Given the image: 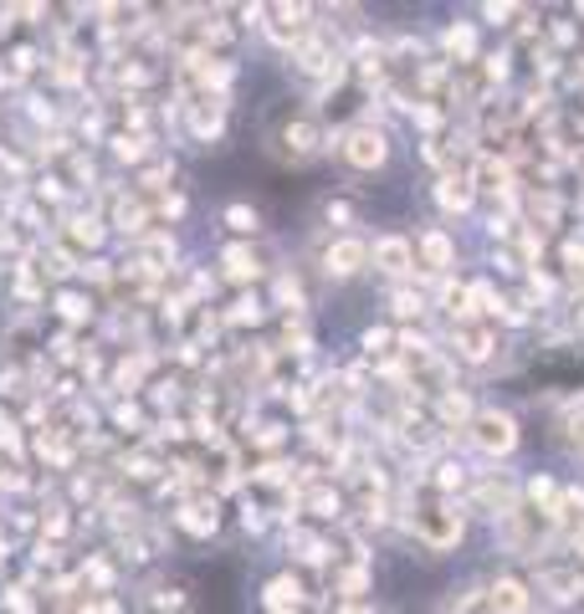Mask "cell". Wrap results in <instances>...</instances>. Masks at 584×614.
Returning <instances> with one entry per match:
<instances>
[{
    "instance_id": "6da1fadb",
    "label": "cell",
    "mask_w": 584,
    "mask_h": 614,
    "mask_svg": "<svg viewBox=\"0 0 584 614\" xmlns=\"http://www.w3.org/2000/svg\"><path fill=\"white\" fill-rule=\"evenodd\" d=\"M472 441L487 450V456H508L517 446V420L508 410H482L472 420Z\"/></svg>"
},
{
    "instance_id": "7a4b0ae2",
    "label": "cell",
    "mask_w": 584,
    "mask_h": 614,
    "mask_svg": "<svg viewBox=\"0 0 584 614\" xmlns=\"http://www.w3.org/2000/svg\"><path fill=\"white\" fill-rule=\"evenodd\" d=\"M344 159L359 169H380L384 159H390V139H384L380 129H354L349 139H344Z\"/></svg>"
},
{
    "instance_id": "3957f363",
    "label": "cell",
    "mask_w": 584,
    "mask_h": 614,
    "mask_svg": "<svg viewBox=\"0 0 584 614\" xmlns=\"http://www.w3.org/2000/svg\"><path fill=\"white\" fill-rule=\"evenodd\" d=\"M374 262H380L384 272H405V266H410V246L395 241V236H384L380 246H374Z\"/></svg>"
},
{
    "instance_id": "277c9868",
    "label": "cell",
    "mask_w": 584,
    "mask_h": 614,
    "mask_svg": "<svg viewBox=\"0 0 584 614\" xmlns=\"http://www.w3.org/2000/svg\"><path fill=\"white\" fill-rule=\"evenodd\" d=\"M359 262H365V246H359V241H344L338 251H329V266H334L338 277H349V272H359Z\"/></svg>"
},
{
    "instance_id": "5b68a950",
    "label": "cell",
    "mask_w": 584,
    "mask_h": 614,
    "mask_svg": "<svg viewBox=\"0 0 584 614\" xmlns=\"http://www.w3.org/2000/svg\"><path fill=\"white\" fill-rule=\"evenodd\" d=\"M517 610H523V589L502 579L498 589H492V614H517Z\"/></svg>"
},
{
    "instance_id": "8992f818",
    "label": "cell",
    "mask_w": 584,
    "mask_h": 614,
    "mask_svg": "<svg viewBox=\"0 0 584 614\" xmlns=\"http://www.w3.org/2000/svg\"><path fill=\"white\" fill-rule=\"evenodd\" d=\"M580 558H584V543H580Z\"/></svg>"
}]
</instances>
